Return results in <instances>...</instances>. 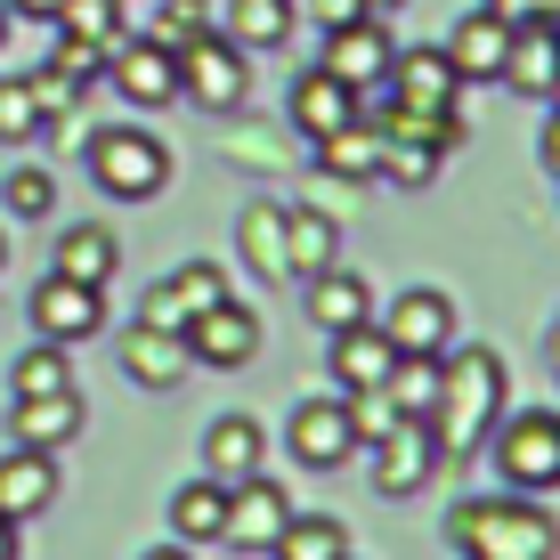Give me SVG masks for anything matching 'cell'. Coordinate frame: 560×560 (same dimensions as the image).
<instances>
[{"mask_svg": "<svg viewBox=\"0 0 560 560\" xmlns=\"http://www.w3.org/2000/svg\"><path fill=\"white\" fill-rule=\"evenodd\" d=\"M382 98L407 106V114H447L463 98V73L447 66V49H398L390 57V82H382Z\"/></svg>", "mask_w": 560, "mask_h": 560, "instance_id": "13", "label": "cell"}, {"mask_svg": "<svg viewBox=\"0 0 560 560\" xmlns=\"http://www.w3.org/2000/svg\"><path fill=\"white\" fill-rule=\"evenodd\" d=\"M350 16H365V0H317V25H325V33L350 25Z\"/></svg>", "mask_w": 560, "mask_h": 560, "instance_id": "40", "label": "cell"}, {"mask_svg": "<svg viewBox=\"0 0 560 560\" xmlns=\"http://www.w3.org/2000/svg\"><path fill=\"white\" fill-rule=\"evenodd\" d=\"M49 390H73V350H57V341L9 365V398H49Z\"/></svg>", "mask_w": 560, "mask_h": 560, "instance_id": "32", "label": "cell"}, {"mask_svg": "<svg viewBox=\"0 0 560 560\" xmlns=\"http://www.w3.org/2000/svg\"><path fill=\"white\" fill-rule=\"evenodd\" d=\"M308 284V325H317V334H341V325H365L374 317V284L365 277H350V268H317V277H301Z\"/></svg>", "mask_w": 560, "mask_h": 560, "instance_id": "23", "label": "cell"}, {"mask_svg": "<svg viewBox=\"0 0 560 560\" xmlns=\"http://www.w3.org/2000/svg\"><path fill=\"white\" fill-rule=\"evenodd\" d=\"M228 42L236 49H284V33H293V0H228Z\"/></svg>", "mask_w": 560, "mask_h": 560, "instance_id": "30", "label": "cell"}, {"mask_svg": "<svg viewBox=\"0 0 560 560\" xmlns=\"http://www.w3.org/2000/svg\"><path fill=\"white\" fill-rule=\"evenodd\" d=\"M284 520H293V495H284V479L253 471V479H236V488H228V528H220V545H228V552H268Z\"/></svg>", "mask_w": 560, "mask_h": 560, "instance_id": "10", "label": "cell"}, {"mask_svg": "<svg viewBox=\"0 0 560 560\" xmlns=\"http://www.w3.org/2000/svg\"><path fill=\"white\" fill-rule=\"evenodd\" d=\"M220 528H228V488L220 479H187L171 495V536L179 545H220Z\"/></svg>", "mask_w": 560, "mask_h": 560, "instance_id": "27", "label": "cell"}, {"mask_svg": "<svg viewBox=\"0 0 560 560\" xmlns=\"http://www.w3.org/2000/svg\"><path fill=\"white\" fill-rule=\"evenodd\" d=\"M114 260H122V244H114V228H98V220L57 228V244H49V268L57 277H82V284H106Z\"/></svg>", "mask_w": 560, "mask_h": 560, "instance_id": "25", "label": "cell"}, {"mask_svg": "<svg viewBox=\"0 0 560 560\" xmlns=\"http://www.w3.org/2000/svg\"><path fill=\"white\" fill-rule=\"evenodd\" d=\"M49 130L42 98H33V82H0V147H33Z\"/></svg>", "mask_w": 560, "mask_h": 560, "instance_id": "35", "label": "cell"}, {"mask_svg": "<svg viewBox=\"0 0 560 560\" xmlns=\"http://www.w3.org/2000/svg\"><path fill=\"white\" fill-rule=\"evenodd\" d=\"M122 374L139 382V390H179V382L196 374V350H187V334L139 317V325L122 334Z\"/></svg>", "mask_w": 560, "mask_h": 560, "instance_id": "15", "label": "cell"}, {"mask_svg": "<svg viewBox=\"0 0 560 560\" xmlns=\"http://www.w3.org/2000/svg\"><path fill=\"white\" fill-rule=\"evenodd\" d=\"M49 203H57L49 171H9V211H16V220H49Z\"/></svg>", "mask_w": 560, "mask_h": 560, "instance_id": "39", "label": "cell"}, {"mask_svg": "<svg viewBox=\"0 0 560 560\" xmlns=\"http://www.w3.org/2000/svg\"><path fill=\"white\" fill-rule=\"evenodd\" d=\"M211 301H228V277H220L211 260H187V268H171V277L147 293L139 317H147V325H171V334H187V325H196Z\"/></svg>", "mask_w": 560, "mask_h": 560, "instance_id": "17", "label": "cell"}, {"mask_svg": "<svg viewBox=\"0 0 560 560\" xmlns=\"http://www.w3.org/2000/svg\"><path fill=\"white\" fill-rule=\"evenodd\" d=\"M341 122H358V90L334 82L325 66H308L293 82V130H301V139H334Z\"/></svg>", "mask_w": 560, "mask_h": 560, "instance_id": "24", "label": "cell"}, {"mask_svg": "<svg viewBox=\"0 0 560 560\" xmlns=\"http://www.w3.org/2000/svg\"><path fill=\"white\" fill-rule=\"evenodd\" d=\"M488 455H495V479L512 495H552L560 488V415L552 407H528V415H495L488 431Z\"/></svg>", "mask_w": 560, "mask_h": 560, "instance_id": "3", "label": "cell"}, {"mask_svg": "<svg viewBox=\"0 0 560 560\" xmlns=\"http://www.w3.org/2000/svg\"><path fill=\"white\" fill-rule=\"evenodd\" d=\"M390 57H398V49H390V25H382V16H350V25L325 33V57H317V66L365 98V90L390 82Z\"/></svg>", "mask_w": 560, "mask_h": 560, "instance_id": "9", "label": "cell"}, {"mask_svg": "<svg viewBox=\"0 0 560 560\" xmlns=\"http://www.w3.org/2000/svg\"><path fill=\"white\" fill-rule=\"evenodd\" d=\"M268 471V431L253 415H220L203 431V479H220V488H236V479Z\"/></svg>", "mask_w": 560, "mask_h": 560, "instance_id": "20", "label": "cell"}, {"mask_svg": "<svg viewBox=\"0 0 560 560\" xmlns=\"http://www.w3.org/2000/svg\"><path fill=\"white\" fill-rule=\"evenodd\" d=\"M106 82H114V98H130V106H171L179 98V49H163V42H114L106 49Z\"/></svg>", "mask_w": 560, "mask_h": 560, "instance_id": "11", "label": "cell"}, {"mask_svg": "<svg viewBox=\"0 0 560 560\" xmlns=\"http://www.w3.org/2000/svg\"><path fill=\"white\" fill-rule=\"evenodd\" d=\"M244 90H253V73H244V49L228 42V33H203V42L179 49V98L203 106V114H236Z\"/></svg>", "mask_w": 560, "mask_h": 560, "instance_id": "5", "label": "cell"}, {"mask_svg": "<svg viewBox=\"0 0 560 560\" xmlns=\"http://www.w3.org/2000/svg\"><path fill=\"white\" fill-rule=\"evenodd\" d=\"M447 545L463 560H552L560 552V520L536 504V495H463L447 512Z\"/></svg>", "mask_w": 560, "mask_h": 560, "instance_id": "2", "label": "cell"}, {"mask_svg": "<svg viewBox=\"0 0 560 560\" xmlns=\"http://www.w3.org/2000/svg\"><path fill=\"white\" fill-rule=\"evenodd\" d=\"M382 398H390V415H431V398H439V358L398 350L390 382H382Z\"/></svg>", "mask_w": 560, "mask_h": 560, "instance_id": "34", "label": "cell"}, {"mask_svg": "<svg viewBox=\"0 0 560 560\" xmlns=\"http://www.w3.org/2000/svg\"><path fill=\"white\" fill-rule=\"evenodd\" d=\"M106 325V284H82V277H57L33 284V334L57 341V350H73V341H90Z\"/></svg>", "mask_w": 560, "mask_h": 560, "instance_id": "6", "label": "cell"}, {"mask_svg": "<svg viewBox=\"0 0 560 560\" xmlns=\"http://www.w3.org/2000/svg\"><path fill=\"white\" fill-rule=\"evenodd\" d=\"M82 439V390H49V398H16V415H9V447H73Z\"/></svg>", "mask_w": 560, "mask_h": 560, "instance_id": "21", "label": "cell"}, {"mask_svg": "<svg viewBox=\"0 0 560 560\" xmlns=\"http://www.w3.org/2000/svg\"><path fill=\"white\" fill-rule=\"evenodd\" d=\"M90 179H98V196H114V203H147V196L171 187V147L139 122H106L98 139H90Z\"/></svg>", "mask_w": 560, "mask_h": 560, "instance_id": "4", "label": "cell"}, {"mask_svg": "<svg viewBox=\"0 0 560 560\" xmlns=\"http://www.w3.org/2000/svg\"><path fill=\"white\" fill-rule=\"evenodd\" d=\"M325 341H334V350H325V365H334V390H341V398L382 390V382H390V365H398L390 334H382L374 317H365V325H341V334H325Z\"/></svg>", "mask_w": 560, "mask_h": 560, "instance_id": "14", "label": "cell"}, {"mask_svg": "<svg viewBox=\"0 0 560 560\" xmlns=\"http://www.w3.org/2000/svg\"><path fill=\"white\" fill-rule=\"evenodd\" d=\"M341 253V220H325V211H284V260H293V284L317 277V268H334Z\"/></svg>", "mask_w": 560, "mask_h": 560, "instance_id": "29", "label": "cell"}, {"mask_svg": "<svg viewBox=\"0 0 560 560\" xmlns=\"http://www.w3.org/2000/svg\"><path fill=\"white\" fill-rule=\"evenodd\" d=\"M536 16H552V25H560V0H536Z\"/></svg>", "mask_w": 560, "mask_h": 560, "instance_id": "47", "label": "cell"}, {"mask_svg": "<svg viewBox=\"0 0 560 560\" xmlns=\"http://www.w3.org/2000/svg\"><path fill=\"white\" fill-rule=\"evenodd\" d=\"M0 268H9V228H0Z\"/></svg>", "mask_w": 560, "mask_h": 560, "instance_id": "48", "label": "cell"}, {"mask_svg": "<svg viewBox=\"0 0 560 560\" xmlns=\"http://www.w3.org/2000/svg\"><path fill=\"white\" fill-rule=\"evenodd\" d=\"M147 560H196V545H154Z\"/></svg>", "mask_w": 560, "mask_h": 560, "instance_id": "45", "label": "cell"}, {"mask_svg": "<svg viewBox=\"0 0 560 560\" xmlns=\"http://www.w3.org/2000/svg\"><path fill=\"white\" fill-rule=\"evenodd\" d=\"M390 9H407V0H365V16H390Z\"/></svg>", "mask_w": 560, "mask_h": 560, "instance_id": "46", "label": "cell"}, {"mask_svg": "<svg viewBox=\"0 0 560 560\" xmlns=\"http://www.w3.org/2000/svg\"><path fill=\"white\" fill-rule=\"evenodd\" d=\"M49 73L73 90V98H82V82H98V73H106V42H82V33H66V42L49 49Z\"/></svg>", "mask_w": 560, "mask_h": 560, "instance_id": "36", "label": "cell"}, {"mask_svg": "<svg viewBox=\"0 0 560 560\" xmlns=\"http://www.w3.org/2000/svg\"><path fill=\"white\" fill-rule=\"evenodd\" d=\"M0 560H25V545H16V520L0 512Z\"/></svg>", "mask_w": 560, "mask_h": 560, "instance_id": "44", "label": "cell"}, {"mask_svg": "<svg viewBox=\"0 0 560 560\" xmlns=\"http://www.w3.org/2000/svg\"><path fill=\"white\" fill-rule=\"evenodd\" d=\"M374 325L390 334V350H415V358H439L455 341V301L439 284H398L390 308H374Z\"/></svg>", "mask_w": 560, "mask_h": 560, "instance_id": "7", "label": "cell"}, {"mask_svg": "<svg viewBox=\"0 0 560 560\" xmlns=\"http://www.w3.org/2000/svg\"><path fill=\"white\" fill-rule=\"evenodd\" d=\"M536 154H545V171H552V179H560V106L545 114V139H536Z\"/></svg>", "mask_w": 560, "mask_h": 560, "instance_id": "41", "label": "cell"}, {"mask_svg": "<svg viewBox=\"0 0 560 560\" xmlns=\"http://www.w3.org/2000/svg\"><path fill=\"white\" fill-rule=\"evenodd\" d=\"M203 33H211L203 0H163V9H154V33H147V42H163V49H187V42H203Z\"/></svg>", "mask_w": 560, "mask_h": 560, "instance_id": "37", "label": "cell"}, {"mask_svg": "<svg viewBox=\"0 0 560 560\" xmlns=\"http://www.w3.org/2000/svg\"><path fill=\"white\" fill-rule=\"evenodd\" d=\"M495 415H504V358L495 350H439V398H431V447L439 463H471L488 447Z\"/></svg>", "mask_w": 560, "mask_h": 560, "instance_id": "1", "label": "cell"}, {"mask_svg": "<svg viewBox=\"0 0 560 560\" xmlns=\"http://www.w3.org/2000/svg\"><path fill=\"white\" fill-rule=\"evenodd\" d=\"M187 350H196V365H220V374H236V365L260 358V308H244L236 293L211 301L196 325H187Z\"/></svg>", "mask_w": 560, "mask_h": 560, "instance_id": "12", "label": "cell"}, {"mask_svg": "<svg viewBox=\"0 0 560 560\" xmlns=\"http://www.w3.org/2000/svg\"><path fill=\"white\" fill-rule=\"evenodd\" d=\"M431 463H439L431 422H422V415H398L390 431L374 439V488H382V495H415L422 479H431Z\"/></svg>", "mask_w": 560, "mask_h": 560, "instance_id": "16", "label": "cell"}, {"mask_svg": "<svg viewBox=\"0 0 560 560\" xmlns=\"http://www.w3.org/2000/svg\"><path fill=\"white\" fill-rule=\"evenodd\" d=\"M317 163L334 171V179H350V187H365L382 171V130H365V122H341L334 139H317Z\"/></svg>", "mask_w": 560, "mask_h": 560, "instance_id": "31", "label": "cell"}, {"mask_svg": "<svg viewBox=\"0 0 560 560\" xmlns=\"http://www.w3.org/2000/svg\"><path fill=\"white\" fill-rule=\"evenodd\" d=\"M0 9H16V16H33V25H49V16L66 9V0H0Z\"/></svg>", "mask_w": 560, "mask_h": 560, "instance_id": "42", "label": "cell"}, {"mask_svg": "<svg viewBox=\"0 0 560 560\" xmlns=\"http://www.w3.org/2000/svg\"><path fill=\"white\" fill-rule=\"evenodd\" d=\"M552 106H560V82H552Z\"/></svg>", "mask_w": 560, "mask_h": 560, "instance_id": "50", "label": "cell"}, {"mask_svg": "<svg viewBox=\"0 0 560 560\" xmlns=\"http://www.w3.org/2000/svg\"><path fill=\"white\" fill-rule=\"evenodd\" d=\"M488 9L504 16V25H528V16H536V0H488Z\"/></svg>", "mask_w": 560, "mask_h": 560, "instance_id": "43", "label": "cell"}, {"mask_svg": "<svg viewBox=\"0 0 560 560\" xmlns=\"http://www.w3.org/2000/svg\"><path fill=\"white\" fill-rule=\"evenodd\" d=\"M284 447H293L301 471H334V463L358 455V431H350V398H301L284 415Z\"/></svg>", "mask_w": 560, "mask_h": 560, "instance_id": "8", "label": "cell"}, {"mask_svg": "<svg viewBox=\"0 0 560 560\" xmlns=\"http://www.w3.org/2000/svg\"><path fill=\"white\" fill-rule=\"evenodd\" d=\"M495 82L520 90V98H552V82H560V25L552 16L512 25V49H504V73H495Z\"/></svg>", "mask_w": 560, "mask_h": 560, "instance_id": "18", "label": "cell"}, {"mask_svg": "<svg viewBox=\"0 0 560 560\" xmlns=\"http://www.w3.org/2000/svg\"><path fill=\"white\" fill-rule=\"evenodd\" d=\"M268 552L277 560H350V528H341L334 512H293Z\"/></svg>", "mask_w": 560, "mask_h": 560, "instance_id": "28", "label": "cell"}, {"mask_svg": "<svg viewBox=\"0 0 560 560\" xmlns=\"http://www.w3.org/2000/svg\"><path fill=\"white\" fill-rule=\"evenodd\" d=\"M57 504V455H42V447H9L0 455V512L25 528L33 512H49Z\"/></svg>", "mask_w": 560, "mask_h": 560, "instance_id": "22", "label": "cell"}, {"mask_svg": "<svg viewBox=\"0 0 560 560\" xmlns=\"http://www.w3.org/2000/svg\"><path fill=\"white\" fill-rule=\"evenodd\" d=\"M374 179L390 187H431L439 179V147L431 139H407V130H382V171Z\"/></svg>", "mask_w": 560, "mask_h": 560, "instance_id": "33", "label": "cell"}, {"mask_svg": "<svg viewBox=\"0 0 560 560\" xmlns=\"http://www.w3.org/2000/svg\"><path fill=\"white\" fill-rule=\"evenodd\" d=\"M439 49H447V66L463 73V90H471V82H495V73H504V49H512V25H504L495 9H471V16H455V33H447Z\"/></svg>", "mask_w": 560, "mask_h": 560, "instance_id": "19", "label": "cell"}, {"mask_svg": "<svg viewBox=\"0 0 560 560\" xmlns=\"http://www.w3.org/2000/svg\"><path fill=\"white\" fill-rule=\"evenodd\" d=\"M57 16H66V33H82V42H122V0H66V9H57Z\"/></svg>", "mask_w": 560, "mask_h": 560, "instance_id": "38", "label": "cell"}, {"mask_svg": "<svg viewBox=\"0 0 560 560\" xmlns=\"http://www.w3.org/2000/svg\"><path fill=\"white\" fill-rule=\"evenodd\" d=\"M236 244H244V268L268 284H293V260H284V211L277 203H253L236 220Z\"/></svg>", "mask_w": 560, "mask_h": 560, "instance_id": "26", "label": "cell"}, {"mask_svg": "<svg viewBox=\"0 0 560 560\" xmlns=\"http://www.w3.org/2000/svg\"><path fill=\"white\" fill-rule=\"evenodd\" d=\"M0 33H9V9H0Z\"/></svg>", "mask_w": 560, "mask_h": 560, "instance_id": "49", "label": "cell"}]
</instances>
